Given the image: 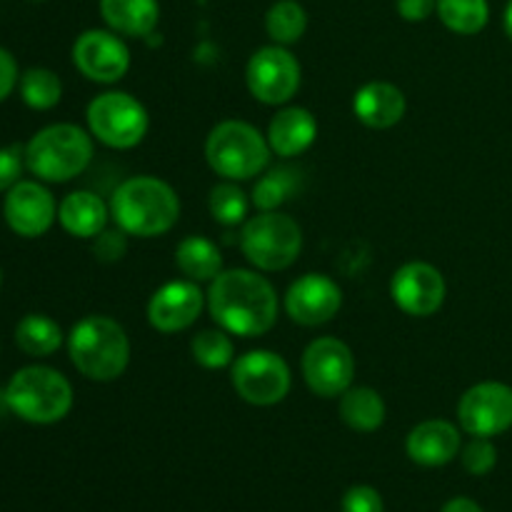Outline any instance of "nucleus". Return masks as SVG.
<instances>
[{
  "mask_svg": "<svg viewBox=\"0 0 512 512\" xmlns=\"http://www.w3.org/2000/svg\"><path fill=\"white\" fill-rule=\"evenodd\" d=\"M285 313L303 328H318L330 323L343 308V290L330 275L305 273L293 280L285 293Z\"/></svg>",
  "mask_w": 512,
  "mask_h": 512,
  "instance_id": "obj_16",
  "label": "nucleus"
},
{
  "mask_svg": "<svg viewBox=\"0 0 512 512\" xmlns=\"http://www.w3.org/2000/svg\"><path fill=\"white\" fill-rule=\"evenodd\" d=\"M18 80H20V70H18V63H15L13 53L0 48V103L13 93Z\"/></svg>",
  "mask_w": 512,
  "mask_h": 512,
  "instance_id": "obj_37",
  "label": "nucleus"
},
{
  "mask_svg": "<svg viewBox=\"0 0 512 512\" xmlns=\"http://www.w3.org/2000/svg\"><path fill=\"white\" fill-rule=\"evenodd\" d=\"M460 450H463L460 430L450 420H423L410 430L405 440L408 458L423 468H443L458 458Z\"/></svg>",
  "mask_w": 512,
  "mask_h": 512,
  "instance_id": "obj_18",
  "label": "nucleus"
},
{
  "mask_svg": "<svg viewBox=\"0 0 512 512\" xmlns=\"http://www.w3.org/2000/svg\"><path fill=\"white\" fill-rule=\"evenodd\" d=\"M250 205L253 203L248 200L245 190L238 183H233V180H223L208 195L210 215H213L215 223L225 225V228L243 225L248 220Z\"/></svg>",
  "mask_w": 512,
  "mask_h": 512,
  "instance_id": "obj_31",
  "label": "nucleus"
},
{
  "mask_svg": "<svg viewBox=\"0 0 512 512\" xmlns=\"http://www.w3.org/2000/svg\"><path fill=\"white\" fill-rule=\"evenodd\" d=\"M210 318L218 328L238 338L268 335L278 323V293L260 270L230 268L210 283L208 293Z\"/></svg>",
  "mask_w": 512,
  "mask_h": 512,
  "instance_id": "obj_1",
  "label": "nucleus"
},
{
  "mask_svg": "<svg viewBox=\"0 0 512 512\" xmlns=\"http://www.w3.org/2000/svg\"><path fill=\"white\" fill-rule=\"evenodd\" d=\"M240 250L260 273H280L303 253V228L280 210H265L243 223Z\"/></svg>",
  "mask_w": 512,
  "mask_h": 512,
  "instance_id": "obj_7",
  "label": "nucleus"
},
{
  "mask_svg": "<svg viewBox=\"0 0 512 512\" xmlns=\"http://www.w3.org/2000/svg\"><path fill=\"white\" fill-rule=\"evenodd\" d=\"M268 143L273 155L280 158H298L305 150L313 148L318 138V120L308 108L300 105H288L278 110L268 125Z\"/></svg>",
  "mask_w": 512,
  "mask_h": 512,
  "instance_id": "obj_20",
  "label": "nucleus"
},
{
  "mask_svg": "<svg viewBox=\"0 0 512 512\" xmlns=\"http://www.w3.org/2000/svg\"><path fill=\"white\" fill-rule=\"evenodd\" d=\"M460 428L473 438H495L512 428V388L495 380L473 385L458 403Z\"/></svg>",
  "mask_w": 512,
  "mask_h": 512,
  "instance_id": "obj_12",
  "label": "nucleus"
},
{
  "mask_svg": "<svg viewBox=\"0 0 512 512\" xmlns=\"http://www.w3.org/2000/svg\"><path fill=\"white\" fill-rule=\"evenodd\" d=\"M230 383L248 405L273 408L290 395L293 373L283 355L273 350H250L230 365Z\"/></svg>",
  "mask_w": 512,
  "mask_h": 512,
  "instance_id": "obj_9",
  "label": "nucleus"
},
{
  "mask_svg": "<svg viewBox=\"0 0 512 512\" xmlns=\"http://www.w3.org/2000/svg\"><path fill=\"white\" fill-rule=\"evenodd\" d=\"M88 130L98 143L113 150H130L148 135L150 118L145 105L123 90H105L95 95L85 110Z\"/></svg>",
  "mask_w": 512,
  "mask_h": 512,
  "instance_id": "obj_8",
  "label": "nucleus"
},
{
  "mask_svg": "<svg viewBox=\"0 0 512 512\" xmlns=\"http://www.w3.org/2000/svg\"><path fill=\"white\" fill-rule=\"evenodd\" d=\"M338 410L340 420L355 433H375L378 428H383L385 415H388L383 395L368 385H350L340 395Z\"/></svg>",
  "mask_w": 512,
  "mask_h": 512,
  "instance_id": "obj_23",
  "label": "nucleus"
},
{
  "mask_svg": "<svg viewBox=\"0 0 512 512\" xmlns=\"http://www.w3.org/2000/svg\"><path fill=\"white\" fill-rule=\"evenodd\" d=\"M10 413L33 425H53L73 410V385L48 365H25L5 388Z\"/></svg>",
  "mask_w": 512,
  "mask_h": 512,
  "instance_id": "obj_5",
  "label": "nucleus"
},
{
  "mask_svg": "<svg viewBox=\"0 0 512 512\" xmlns=\"http://www.w3.org/2000/svg\"><path fill=\"white\" fill-rule=\"evenodd\" d=\"M395 8L408 23H423L438 10V0H395Z\"/></svg>",
  "mask_w": 512,
  "mask_h": 512,
  "instance_id": "obj_36",
  "label": "nucleus"
},
{
  "mask_svg": "<svg viewBox=\"0 0 512 512\" xmlns=\"http://www.w3.org/2000/svg\"><path fill=\"white\" fill-rule=\"evenodd\" d=\"M3 218L20 238H40L58 220V203L43 180H18L5 193Z\"/></svg>",
  "mask_w": 512,
  "mask_h": 512,
  "instance_id": "obj_15",
  "label": "nucleus"
},
{
  "mask_svg": "<svg viewBox=\"0 0 512 512\" xmlns=\"http://www.w3.org/2000/svg\"><path fill=\"white\" fill-rule=\"evenodd\" d=\"M175 265L180 273L195 283H213L223 273V253L205 235H188L175 248Z\"/></svg>",
  "mask_w": 512,
  "mask_h": 512,
  "instance_id": "obj_24",
  "label": "nucleus"
},
{
  "mask_svg": "<svg viewBox=\"0 0 512 512\" xmlns=\"http://www.w3.org/2000/svg\"><path fill=\"white\" fill-rule=\"evenodd\" d=\"M98 8L105 25L125 38H145L158 28V0H100Z\"/></svg>",
  "mask_w": 512,
  "mask_h": 512,
  "instance_id": "obj_22",
  "label": "nucleus"
},
{
  "mask_svg": "<svg viewBox=\"0 0 512 512\" xmlns=\"http://www.w3.org/2000/svg\"><path fill=\"white\" fill-rule=\"evenodd\" d=\"M343 512H383V498L370 485H355L343 495Z\"/></svg>",
  "mask_w": 512,
  "mask_h": 512,
  "instance_id": "obj_35",
  "label": "nucleus"
},
{
  "mask_svg": "<svg viewBox=\"0 0 512 512\" xmlns=\"http://www.w3.org/2000/svg\"><path fill=\"white\" fill-rule=\"evenodd\" d=\"M300 193V170L290 165L270 168L260 173V178L253 185V198L250 203L265 213V210H280L288 200H293Z\"/></svg>",
  "mask_w": 512,
  "mask_h": 512,
  "instance_id": "obj_26",
  "label": "nucleus"
},
{
  "mask_svg": "<svg viewBox=\"0 0 512 512\" xmlns=\"http://www.w3.org/2000/svg\"><path fill=\"white\" fill-rule=\"evenodd\" d=\"M498 465V450L493 438H473L463 448V468L470 475H488Z\"/></svg>",
  "mask_w": 512,
  "mask_h": 512,
  "instance_id": "obj_32",
  "label": "nucleus"
},
{
  "mask_svg": "<svg viewBox=\"0 0 512 512\" xmlns=\"http://www.w3.org/2000/svg\"><path fill=\"white\" fill-rule=\"evenodd\" d=\"M25 168V148L20 145H3L0 148V193H8L20 180Z\"/></svg>",
  "mask_w": 512,
  "mask_h": 512,
  "instance_id": "obj_34",
  "label": "nucleus"
},
{
  "mask_svg": "<svg viewBox=\"0 0 512 512\" xmlns=\"http://www.w3.org/2000/svg\"><path fill=\"white\" fill-rule=\"evenodd\" d=\"M250 95L263 105H288L303 83V68L285 45H265L250 55L245 65Z\"/></svg>",
  "mask_w": 512,
  "mask_h": 512,
  "instance_id": "obj_10",
  "label": "nucleus"
},
{
  "mask_svg": "<svg viewBox=\"0 0 512 512\" xmlns=\"http://www.w3.org/2000/svg\"><path fill=\"white\" fill-rule=\"evenodd\" d=\"M65 333L58 320L45 313H28L15 325V343L30 358H48L58 353Z\"/></svg>",
  "mask_w": 512,
  "mask_h": 512,
  "instance_id": "obj_25",
  "label": "nucleus"
},
{
  "mask_svg": "<svg viewBox=\"0 0 512 512\" xmlns=\"http://www.w3.org/2000/svg\"><path fill=\"white\" fill-rule=\"evenodd\" d=\"M33 3H40V0H33Z\"/></svg>",
  "mask_w": 512,
  "mask_h": 512,
  "instance_id": "obj_41",
  "label": "nucleus"
},
{
  "mask_svg": "<svg viewBox=\"0 0 512 512\" xmlns=\"http://www.w3.org/2000/svg\"><path fill=\"white\" fill-rule=\"evenodd\" d=\"M448 295V283L435 265L413 260L400 265L390 280V298L410 318H430L438 313Z\"/></svg>",
  "mask_w": 512,
  "mask_h": 512,
  "instance_id": "obj_14",
  "label": "nucleus"
},
{
  "mask_svg": "<svg viewBox=\"0 0 512 512\" xmlns=\"http://www.w3.org/2000/svg\"><path fill=\"white\" fill-rule=\"evenodd\" d=\"M110 218L133 238H160L180 220V198L175 188L155 175L123 180L110 198Z\"/></svg>",
  "mask_w": 512,
  "mask_h": 512,
  "instance_id": "obj_2",
  "label": "nucleus"
},
{
  "mask_svg": "<svg viewBox=\"0 0 512 512\" xmlns=\"http://www.w3.org/2000/svg\"><path fill=\"white\" fill-rule=\"evenodd\" d=\"M73 65L83 78L100 85H113L128 75L130 50L115 30H85L73 43Z\"/></svg>",
  "mask_w": 512,
  "mask_h": 512,
  "instance_id": "obj_13",
  "label": "nucleus"
},
{
  "mask_svg": "<svg viewBox=\"0 0 512 512\" xmlns=\"http://www.w3.org/2000/svg\"><path fill=\"white\" fill-rule=\"evenodd\" d=\"M503 28H505V35H508V38L512 40V0H508V5H505Z\"/></svg>",
  "mask_w": 512,
  "mask_h": 512,
  "instance_id": "obj_39",
  "label": "nucleus"
},
{
  "mask_svg": "<svg viewBox=\"0 0 512 512\" xmlns=\"http://www.w3.org/2000/svg\"><path fill=\"white\" fill-rule=\"evenodd\" d=\"M308 30V13L298 0H278L265 13V33L275 45H295Z\"/></svg>",
  "mask_w": 512,
  "mask_h": 512,
  "instance_id": "obj_27",
  "label": "nucleus"
},
{
  "mask_svg": "<svg viewBox=\"0 0 512 512\" xmlns=\"http://www.w3.org/2000/svg\"><path fill=\"white\" fill-rule=\"evenodd\" d=\"M128 238L130 235L123 233L120 228H105L103 233L93 238L95 258H98L100 263H118V260H123L125 253H128Z\"/></svg>",
  "mask_w": 512,
  "mask_h": 512,
  "instance_id": "obj_33",
  "label": "nucleus"
},
{
  "mask_svg": "<svg viewBox=\"0 0 512 512\" xmlns=\"http://www.w3.org/2000/svg\"><path fill=\"white\" fill-rule=\"evenodd\" d=\"M438 18L450 33L478 35L490 20L488 0H438Z\"/></svg>",
  "mask_w": 512,
  "mask_h": 512,
  "instance_id": "obj_28",
  "label": "nucleus"
},
{
  "mask_svg": "<svg viewBox=\"0 0 512 512\" xmlns=\"http://www.w3.org/2000/svg\"><path fill=\"white\" fill-rule=\"evenodd\" d=\"M0 285H3V270H0Z\"/></svg>",
  "mask_w": 512,
  "mask_h": 512,
  "instance_id": "obj_40",
  "label": "nucleus"
},
{
  "mask_svg": "<svg viewBox=\"0 0 512 512\" xmlns=\"http://www.w3.org/2000/svg\"><path fill=\"white\" fill-rule=\"evenodd\" d=\"M303 380L318 398H340L355 380V355L340 338H315L300 360Z\"/></svg>",
  "mask_w": 512,
  "mask_h": 512,
  "instance_id": "obj_11",
  "label": "nucleus"
},
{
  "mask_svg": "<svg viewBox=\"0 0 512 512\" xmlns=\"http://www.w3.org/2000/svg\"><path fill=\"white\" fill-rule=\"evenodd\" d=\"M208 298L195 280H170L148 300V323L158 333L173 335L188 330L200 318Z\"/></svg>",
  "mask_w": 512,
  "mask_h": 512,
  "instance_id": "obj_17",
  "label": "nucleus"
},
{
  "mask_svg": "<svg viewBox=\"0 0 512 512\" xmlns=\"http://www.w3.org/2000/svg\"><path fill=\"white\" fill-rule=\"evenodd\" d=\"M440 512H483V508L470 498H453L443 505Z\"/></svg>",
  "mask_w": 512,
  "mask_h": 512,
  "instance_id": "obj_38",
  "label": "nucleus"
},
{
  "mask_svg": "<svg viewBox=\"0 0 512 512\" xmlns=\"http://www.w3.org/2000/svg\"><path fill=\"white\" fill-rule=\"evenodd\" d=\"M18 90L30 110H53L63 98V80L50 68H28L20 73Z\"/></svg>",
  "mask_w": 512,
  "mask_h": 512,
  "instance_id": "obj_29",
  "label": "nucleus"
},
{
  "mask_svg": "<svg viewBox=\"0 0 512 512\" xmlns=\"http://www.w3.org/2000/svg\"><path fill=\"white\" fill-rule=\"evenodd\" d=\"M353 113L365 128H395L408 113V100L398 85L388 80H370L353 95Z\"/></svg>",
  "mask_w": 512,
  "mask_h": 512,
  "instance_id": "obj_19",
  "label": "nucleus"
},
{
  "mask_svg": "<svg viewBox=\"0 0 512 512\" xmlns=\"http://www.w3.org/2000/svg\"><path fill=\"white\" fill-rule=\"evenodd\" d=\"M190 355L205 370H223L235 363V343L228 330L208 328L200 330L190 340Z\"/></svg>",
  "mask_w": 512,
  "mask_h": 512,
  "instance_id": "obj_30",
  "label": "nucleus"
},
{
  "mask_svg": "<svg viewBox=\"0 0 512 512\" xmlns=\"http://www.w3.org/2000/svg\"><path fill=\"white\" fill-rule=\"evenodd\" d=\"M110 203L90 190H73L58 203V223L68 235L93 240L108 228Z\"/></svg>",
  "mask_w": 512,
  "mask_h": 512,
  "instance_id": "obj_21",
  "label": "nucleus"
},
{
  "mask_svg": "<svg viewBox=\"0 0 512 512\" xmlns=\"http://www.w3.org/2000/svg\"><path fill=\"white\" fill-rule=\"evenodd\" d=\"M93 140L80 125H45L25 145V168L43 183H68L93 160Z\"/></svg>",
  "mask_w": 512,
  "mask_h": 512,
  "instance_id": "obj_4",
  "label": "nucleus"
},
{
  "mask_svg": "<svg viewBox=\"0 0 512 512\" xmlns=\"http://www.w3.org/2000/svg\"><path fill=\"white\" fill-rule=\"evenodd\" d=\"M68 355L83 378L113 383L130 365V338L118 320L108 315H85L70 328Z\"/></svg>",
  "mask_w": 512,
  "mask_h": 512,
  "instance_id": "obj_3",
  "label": "nucleus"
},
{
  "mask_svg": "<svg viewBox=\"0 0 512 512\" xmlns=\"http://www.w3.org/2000/svg\"><path fill=\"white\" fill-rule=\"evenodd\" d=\"M268 135L245 120H223L205 140V160L210 170L223 180H253L270 165Z\"/></svg>",
  "mask_w": 512,
  "mask_h": 512,
  "instance_id": "obj_6",
  "label": "nucleus"
}]
</instances>
